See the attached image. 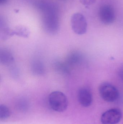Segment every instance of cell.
I'll return each instance as SVG.
<instances>
[{
	"mask_svg": "<svg viewBox=\"0 0 123 124\" xmlns=\"http://www.w3.org/2000/svg\"><path fill=\"white\" fill-rule=\"evenodd\" d=\"M83 60L84 57L81 53L78 52H73L68 55L65 62L71 68L81 65Z\"/></svg>",
	"mask_w": 123,
	"mask_h": 124,
	"instance_id": "cell-8",
	"label": "cell"
},
{
	"mask_svg": "<svg viewBox=\"0 0 123 124\" xmlns=\"http://www.w3.org/2000/svg\"><path fill=\"white\" fill-rule=\"evenodd\" d=\"M48 101L51 108L56 112H63L68 107V100L66 96L60 91L51 93L49 95Z\"/></svg>",
	"mask_w": 123,
	"mask_h": 124,
	"instance_id": "cell-2",
	"label": "cell"
},
{
	"mask_svg": "<svg viewBox=\"0 0 123 124\" xmlns=\"http://www.w3.org/2000/svg\"><path fill=\"white\" fill-rule=\"evenodd\" d=\"M11 115V111L9 108L4 105L0 106V118L4 120L8 118Z\"/></svg>",
	"mask_w": 123,
	"mask_h": 124,
	"instance_id": "cell-13",
	"label": "cell"
},
{
	"mask_svg": "<svg viewBox=\"0 0 123 124\" xmlns=\"http://www.w3.org/2000/svg\"><path fill=\"white\" fill-rule=\"evenodd\" d=\"M80 1L84 6H90L95 3L96 0H80Z\"/></svg>",
	"mask_w": 123,
	"mask_h": 124,
	"instance_id": "cell-14",
	"label": "cell"
},
{
	"mask_svg": "<svg viewBox=\"0 0 123 124\" xmlns=\"http://www.w3.org/2000/svg\"><path fill=\"white\" fill-rule=\"evenodd\" d=\"M37 6L42 14V23L45 32L51 35L57 34L60 28L58 10L53 3L40 1L37 3Z\"/></svg>",
	"mask_w": 123,
	"mask_h": 124,
	"instance_id": "cell-1",
	"label": "cell"
},
{
	"mask_svg": "<svg viewBox=\"0 0 123 124\" xmlns=\"http://www.w3.org/2000/svg\"><path fill=\"white\" fill-rule=\"evenodd\" d=\"M77 97L79 103L83 107H89L92 103V94L90 90L86 87H83L79 89L78 91Z\"/></svg>",
	"mask_w": 123,
	"mask_h": 124,
	"instance_id": "cell-7",
	"label": "cell"
},
{
	"mask_svg": "<svg viewBox=\"0 0 123 124\" xmlns=\"http://www.w3.org/2000/svg\"><path fill=\"white\" fill-rule=\"evenodd\" d=\"M31 69L32 73L37 76L43 75L45 71L43 63L38 60H34L32 62L31 65Z\"/></svg>",
	"mask_w": 123,
	"mask_h": 124,
	"instance_id": "cell-10",
	"label": "cell"
},
{
	"mask_svg": "<svg viewBox=\"0 0 123 124\" xmlns=\"http://www.w3.org/2000/svg\"><path fill=\"white\" fill-rule=\"evenodd\" d=\"M14 57L11 51L3 48L0 50V62L4 65L8 66L14 61Z\"/></svg>",
	"mask_w": 123,
	"mask_h": 124,
	"instance_id": "cell-9",
	"label": "cell"
},
{
	"mask_svg": "<svg viewBox=\"0 0 123 124\" xmlns=\"http://www.w3.org/2000/svg\"><path fill=\"white\" fill-rule=\"evenodd\" d=\"M118 74L120 78L123 82V66H121L118 69Z\"/></svg>",
	"mask_w": 123,
	"mask_h": 124,
	"instance_id": "cell-15",
	"label": "cell"
},
{
	"mask_svg": "<svg viewBox=\"0 0 123 124\" xmlns=\"http://www.w3.org/2000/svg\"><path fill=\"white\" fill-rule=\"evenodd\" d=\"M55 70L58 73L63 75H68L71 71V68L65 62L58 61L54 65Z\"/></svg>",
	"mask_w": 123,
	"mask_h": 124,
	"instance_id": "cell-12",
	"label": "cell"
},
{
	"mask_svg": "<svg viewBox=\"0 0 123 124\" xmlns=\"http://www.w3.org/2000/svg\"><path fill=\"white\" fill-rule=\"evenodd\" d=\"M13 36L27 38L30 35V31L28 28L22 25L17 26L12 30Z\"/></svg>",
	"mask_w": 123,
	"mask_h": 124,
	"instance_id": "cell-11",
	"label": "cell"
},
{
	"mask_svg": "<svg viewBox=\"0 0 123 124\" xmlns=\"http://www.w3.org/2000/svg\"><path fill=\"white\" fill-rule=\"evenodd\" d=\"M122 118V113L120 109L115 108L105 111L101 116L102 124H117Z\"/></svg>",
	"mask_w": 123,
	"mask_h": 124,
	"instance_id": "cell-5",
	"label": "cell"
},
{
	"mask_svg": "<svg viewBox=\"0 0 123 124\" xmlns=\"http://www.w3.org/2000/svg\"><path fill=\"white\" fill-rule=\"evenodd\" d=\"M8 0H0V4H3L6 3L7 2Z\"/></svg>",
	"mask_w": 123,
	"mask_h": 124,
	"instance_id": "cell-16",
	"label": "cell"
},
{
	"mask_svg": "<svg viewBox=\"0 0 123 124\" xmlns=\"http://www.w3.org/2000/svg\"><path fill=\"white\" fill-rule=\"evenodd\" d=\"M71 25L76 34L82 35L86 32L87 24L85 17L79 13L74 14L71 18Z\"/></svg>",
	"mask_w": 123,
	"mask_h": 124,
	"instance_id": "cell-4",
	"label": "cell"
},
{
	"mask_svg": "<svg viewBox=\"0 0 123 124\" xmlns=\"http://www.w3.org/2000/svg\"><path fill=\"white\" fill-rule=\"evenodd\" d=\"M99 92L100 97L107 102H114L119 97V91L117 88L109 82L102 83L99 86Z\"/></svg>",
	"mask_w": 123,
	"mask_h": 124,
	"instance_id": "cell-3",
	"label": "cell"
},
{
	"mask_svg": "<svg viewBox=\"0 0 123 124\" xmlns=\"http://www.w3.org/2000/svg\"><path fill=\"white\" fill-rule=\"evenodd\" d=\"M99 16L101 22L106 25H110L114 22L116 16L113 8L110 6L105 5L100 8Z\"/></svg>",
	"mask_w": 123,
	"mask_h": 124,
	"instance_id": "cell-6",
	"label": "cell"
}]
</instances>
